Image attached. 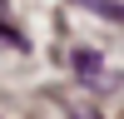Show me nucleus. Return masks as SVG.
<instances>
[{"mask_svg":"<svg viewBox=\"0 0 124 119\" xmlns=\"http://www.w3.org/2000/svg\"><path fill=\"white\" fill-rule=\"evenodd\" d=\"M79 5L99 10V15H109V20H124V5H114V0H79Z\"/></svg>","mask_w":124,"mask_h":119,"instance_id":"f257e3e1","label":"nucleus"},{"mask_svg":"<svg viewBox=\"0 0 124 119\" xmlns=\"http://www.w3.org/2000/svg\"><path fill=\"white\" fill-rule=\"evenodd\" d=\"M75 65H79V69H85V74H94V65H99V60H94V55H89V50H79V55H75Z\"/></svg>","mask_w":124,"mask_h":119,"instance_id":"f03ea898","label":"nucleus"},{"mask_svg":"<svg viewBox=\"0 0 124 119\" xmlns=\"http://www.w3.org/2000/svg\"><path fill=\"white\" fill-rule=\"evenodd\" d=\"M70 119H99V114H94V109H75Z\"/></svg>","mask_w":124,"mask_h":119,"instance_id":"7ed1b4c3","label":"nucleus"}]
</instances>
